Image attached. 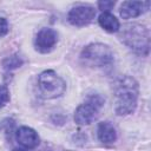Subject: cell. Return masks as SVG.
Instances as JSON below:
<instances>
[{"label":"cell","mask_w":151,"mask_h":151,"mask_svg":"<svg viewBox=\"0 0 151 151\" xmlns=\"http://www.w3.org/2000/svg\"><path fill=\"white\" fill-rule=\"evenodd\" d=\"M139 87L138 83L129 76L120 78L114 86V111L118 116L130 114L136 110Z\"/></svg>","instance_id":"obj_1"},{"label":"cell","mask_w":151,"mask_h":151,"mask_svg":"<svg viewBox=\"0 0 151 151\" xmlns=\"http://www.w3.org/2000/svg\"><path fill=\"white\" fill-rule=\"evenodd\" d=\"M120 38L122 41L134 52L142 54L149 53L150 35H149V31L144 26L137 24L127 25L124 27Z\"/></svg>","instance_id":"obj_2"},{"label":"cell","mask_w":151,"mask_h":151,"mask_svg":"<svg viewBox=\"0 0 151 151\" xmlns=\"http://www.w3.org/2000/svg\"><path fill=\"white\" fill-rule=\"evenodd\" d=\"M80 58L87 66L101 67L113 61V53L111 48L104 44H91L81 51Z\"/></svg>","instance_id":"obj_3"},{"label":"cell","mask_w":151,"mask_h":151,"mask_svg":"<svg viewBox=\"0 0 151 151\" xmlns=\"http://www.w3.org/2000/svg\"><path fill=\"white\" fill-rule=\"evenodd\" d=\"M38 87L44 98L52 99L60 97L66 88L65 81L52 70L44 71L38 78Z\"/></svg>","instance_id":"obj_4"},{"label":"cell","mask_w":151,"mask_h":151,"mask_svg":"<svg viewBox=\"0 0 151 151\" xmlns=\"http://www.w3.org/2000/svg\"><path fill=\"white\" fill-rule=\"evenodd\" d=\"M104 98L100 94L90 96L86 101L78 106L74 113V122L78 125H88L96 120L99 116L101 107L104 106Z\"/></svg>","instance_id":"obj_5"},{"label":"cell","mask_w":151,"mask_h":151,"mask_svg":"<svg viewBox=\"0 0 151 151\" xmlns=\"http://www.w3.org/2000/svg\"><path fill=\"white\" fill-rule=\"evenodd\" d=\"M96 17V9L92 6L87 5H80L77 7H73L67 15V19L70 24L73 26H85L90 24Z\"/></svg>","instance_id":"obj_6"},{"label":"cell","mask_w":151,"mask_h":151,"mask_svg":"<svg viewBox=\"0 0 151 151\" xmlns=\"http://www.w3.org/2000/svg\"><path fill=\"white\" fill-rule=\"evenodd\" d=\"M58 34L52 28H41L35 38V50L40 53L50 52L57 44Z\"/></svg>","instance_id":"obj_7"},{"label":"cell","mask_w":151,"mask_h":151,"mask_svg":"<svg viewBox=\"0 0 151 151\" xmlns=\"http://www.w3.org/2000/svg\"><path fill=\"white\" fill-rule=\"evenodd\" d=\"M150 7L149 1H124L120 7V17L123 19H131L145 13Z\"/></svg>","instance_id":"obj_8"},{"label":"cell","mask_w":151,"mask_h":151,"mask_svg":"<svg viewBox=\"0 0 151 151\" xmlns=\"http://www.w3.org/2000/svg\"><path fill=\"white\" fill-rule=\"evenodd\" d=\"M15 138L19 142V144H21L26 149H34L39 145V136L38 133L28 127V126H21L17 130L15 133Z\"/></svg>","instance_id":"obj_9"},{"label":"cell","mask_w":151,"mask_h":151,"mask_svg":"<svg viewBox=\"0 0 151 151\" xmlns=\"http://www.w3.org/2000/svg\"><path fill=\"white\" fill-rule=\"evenodd\" d=\"M97 136H98V139L104 144H112L117 139L116 129L109 122L99 123L97 129Z\"/></svg>","instance_id":"obj_10"},{"label":"cell","mask_w":151,"mask_h":151,"mask_svg":"<svg viewBox=\"0 0 151 151\" xmlns=\"http://www.w3.org/2000/svg\"><path fill=\"white\" fill-rule=\"evenodd\" d=\"M98 22L109 33H114L119 29L118 19L113 14H111L110 12H103L98 18Z\"/></svg>","instance_id":"obj_11"},{"label":"cell","mask_w":151,"mask_h":151,"mask_svg":"<svg viewBox=\"0 0 151 151\" xmlns=\"http://www.w3.org/2000/svg\"><path fill=\"white\" fill-rule=\"evenodd\" d=\"M22 65V59L18 55H11L8 58H6L2 63V66L5 70H14L18 68Z\"/></svg>","instance_id":"obj_12"},{"label":"cell","mask_w":151,"mask_h":151,"mask_svg":"<svg viewBox=\"0 0 151 151\" xmlns=\"http://www.w3.org/2000/svg\"><path fill=\"white\" fill-rule=\"evenodd\" d=\"M9 100V91L7 86L0 85V107H4Z\"/></svg>","instance_id":"obj_13"},{"label":"cell","mask_w":151,"mask_h":151,"mask_svg":"<svg viewBox=\"0 0 151 151\" xmlns=\"http://www.w3.org/2000/svg\"><path fill=\"white\" fill-rule=\"evenodd\" d=\"M113 6H114V1H99V2H98V7H99V9H101L103 12L110 11Z\"/></svg>","instance_id":"obj_14"},{"label":"cell","mask_w":151,"mask_h":151,"mask_svg":"<svg viewBox=\"0 0 151 151\" xmlns=\"http://www.w3.org/2000/svg\"><path fill=\"white\" fill-rule=\"evenodd\" d=\"M8 32V22L5 18H0V37L7 34Z\"/></svg>","instance_id":"obj_15"},{"label":"cell","mask_w":151,"mask_h":151,"mask_svg":"<svg viewBox=\"0 0 151 151\" xmlns=\"http://www.w3.org/2000/svg\"><path fill=\"white\" fill-rule=\"evenodd\" d=\"M12 151H28V150H26V149H21V147H14Z\"/></svg>","instance_id":"obj_16"}]
</instances>
